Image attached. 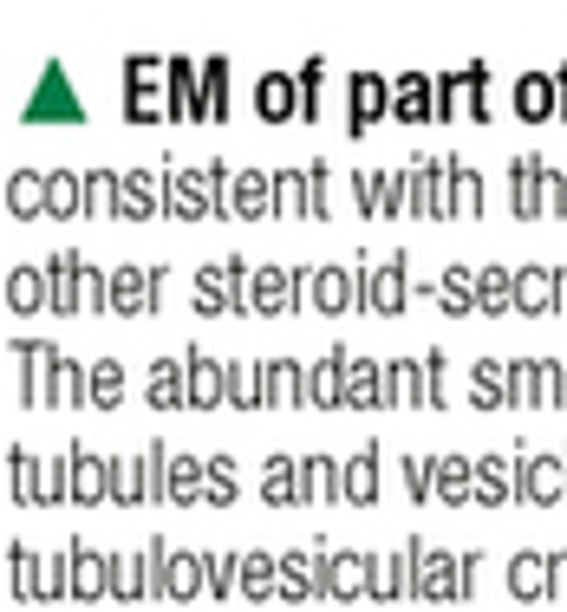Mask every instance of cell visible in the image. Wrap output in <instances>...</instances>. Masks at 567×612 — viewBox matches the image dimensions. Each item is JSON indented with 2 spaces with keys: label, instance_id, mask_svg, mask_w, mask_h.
<instances>
[{
  "label": "cell",
  "instance_id": "4316f807",
  "mask_svg": "<svg viewBox=\"0 0 567 612\" xmlns=\"http://www.w3.org/2000/svg\"><path fill=\"white\" fill-rule=\"evenodd\" d=\"M118 196H125V183H118V176H85V208H92V215H111V208H125Z\"/></svg>",
  "mask_w": 567,
  "mask_h": 612
},
{
  "label": "cell",
  "instance_id": "7a4b0ae2",
  "mask_svg": "<svg viewBox=\"0 0 567 612\" xmlns=\"http://www.w3.org/2000/svg\"><path fill=\"white\" fill-rule=\"evenodd\" d=\"M222 190H228V170H183L176 183H170V208L176 215H210V208H222Z\"/></svg>",
  "mask_w": 567,
  "mask_h": 612
},
{
  "label": "cell",
  "instance_id": "b9f144b4",
  "mask_svg": "<svg viewBox=\"0 0 567 612\" xmlns=\"http://www.w3.org/2000/svg\"><path fill=\"white\" fill-rule=\"evenodd\" d=\"M242 567H248V573H242V587H248V593H268V587H275V560H261V554H255V560H242Z\"/></svg>",
  "mask_w": 567,
  "mask_h": 612
},
{
  "label": "cell",
  "instance_id": "e575fe53",
  "mask_svg": "<svg viewBox=\"0 0 567 612\" xmlns=\"http://www.w3.org/2000/svg\"><path fill=\"white\" fill-rule=\"evenodd\" d=\"M40 196H46V176H13V215H33V208H46Z\"/></svg>",
  "mask_w": 567,
  "mask_h": 612
},
{
  "label": "cell",
  "instance_id": "603a6c76",
  "mask_svg": "<svg viewBox=\"0 0 567 612\" xmlns=\"http://www.w3.org/2000/svg\"><path fill=\"white\" fill-rule=\"evenodd\" d=\"M78 196H85V183H78V176H66V170H53V176H46V208H53V215H72V208H85Z\"/></svg>",
  "mask_w": 567,
  "mask_h": 612
},
{
  "label": "cell",
  "instance_id": "83f0119b",
  "mask_svg": "<svg viewBox=\"0 0 567 612\" xmlns=\"http://www.w3.org/2000/svg\"><path fill=\"white\" fill-rule=\"evenodd\" d=\"M313 293H320V313H346V293H353V280L346 273H313Z\"/></svg>",
  "mask_w": 567,
  "mask_h": 612
},
{
  "label": "cell",
  "instance_id": "4fadbf2b",
  "mask_svg": "<svg viewBox=\"0 0 567 612\" xmlns=\"http://www.w3.org/2000/svg\"><path fill=\"white\" fill-rule=\"evenodd\" d=\"M340 372H346V358H320V365H313V378H307V405H346Z\"/></svg>",
  "mask_w": 567,
  "mask_h": 612
},
{
  "label": "cell",
  "instance_id": "ac0fdd59",
  "mask_svg": "<svg viewBox=\"0 0 567 612\" xmlns=\"http://www.w3.org/2000/svg\"><path fill=\"white\" fill-rule=\"evenodd\" d=\"M85 391H92V405H118V398H125V372H118V358H98V365H92V378H85Z\"/></svg>",
  "mask_w": 567,
  "mask_h": 612
},
{
  "label": "cell",
  "instance_id": "7402d4cb",
  "mask_svg": "<svg viewBox=\"0 0 567 612\" xmlns=\"http://www.w3.org/2000/svg\"><path fill=\"white\" fill-rule=\"evenodd\" d=\"M548 567H555V560H535V554H528V560L509 567V587L528 593V600H542V593H548Z\"/></svg>",
  "mask_w": 567,
  "mask_h": 612
},
{
  "label": "cell",
  "instance_id": "f1b7e54d",
  "mask_svg": "<svg viewBox=\"0 0 567 612\" xmlns=\"http://www.w3.org/2000/svg\"><path fill=\"white\" fill-rule=\"evenodd\" d=\"M477 300H483V313H509V307H515V280H509V273H483V287H477Z\"/></svg>",
  "mask_w": 567,
  "mask_h": 612
},
{
  "label": "cell",
  "instance_id": "7bdbcfd3",
  "mask_svg": "<svg viewBox=\"0 0 567 612\" xmlns=\"http://www.w3.org/2000/svg\"><path fill=\"white\" fill-rule=\"evenodd\" d=\"M477 398H483V405H496V398H502V372H496V365H483V372H477Z\"/></svg>",
  "mask_w": 567,
  "mask_h": 612
},
{
  "label": "cell",
  "instance_id": "f35d334b",
  "mask_svg": "<svg viewBox=\"0 0 567 612\" xmlns=\"http://www.w3.org/2000/svg\"><path fill=\"white\" fill-rule=\"evenodd\" d=\"M502 495H509L502 463H477V502H502Z\"/></svg>",
  "mask_w": 567,
  "mask_h": 612
},
{
  "label": "cell",
  "instance_id": "836d02e7",
  "mask_svg": "<svg viewBox=\"0 0 567 612\" xmlns=\"http://www.w3.org/2000/svg\"><path fill=\"white\" fill-rule=\"evenodd\" d=\"M450 567H457L450 554H430V567H425V593H430V600H443V593H457V587H463V580H450Z\"/></svg>",
  "mask_w": 567,
  "mask_h": 612
},
{
  "label": "cell",
  "instance_id": "277c9868",
  "mask_svg": "<svg viewBox=\"0 0 567 612\" xmlns=\"http://www.w3.org/2000/svg\"><path fill=\"white\" fill-rule=\"evenodd\" d=\"M561 280L567 273H555V268H522V280H515V307H522V313H555Z\"/></svg>",
  "mask_w": 567,
  "mask_h": 612
},
{
  "label": "cell",
  "instance_id": "8992f818",
  "mask_svg": "<svg viewBox=\"0 0 567 612\" xmlns=\"http://www.w3.org/2000/svg\"><path fill=\"white\" fill-rule=\"evenodd\" d=\"M228 398V385H222V358H210V352H190V405L210 410Z\"/></svg>",
  "mask_w": 567,
  "mask_h": 612
},
{
  "label": "cell",
  "instance_id": "484cf974",
  "mask_svg": "<svg viewBox=\"0 0 567 612\" xmlns=\"http://www.w3.org/2000/svg\"><path fill=\"white\" fill-rule=\"evenodd\" d=\"M515 111H522V118H548V111H555L548 78H522V85H515Z\"/></svg>",
  "mask_w": 567,
  "mask_h": 612
},
{
  "label": "cell",
  "instance_id": "8fae6325",
  "mask_svg": "<svg viewBox=\"0 0 567 612\" xmlns=\"http://www.w3.org/2000/svg\"><path fill=\"white\" fill-rule=\"evenodd\" d=\"M111 488V463H105V476H98V457L92 450H72V495L78 502H98Z\"/></svg>",
  "mask_w": 567,
  "mask_h": 612
},
{
  "label": "cell",
  "instance_id": "d6986e66",
  "mask_svg": "<svg viewBox=\"0 0 567 612\" xmlns=\"http://www.w3.org/2000/svg\"><path fill=\"white\" fill-rule=\"evenodd\" d=\"M359 405H385V391H378L365 358H346V410H359Z\"/></svg>",
  "mask_w": 567,
  "mask_h": 612
},
{
  "label": "cell",
  "instance_id": "9a60e30c",
  "mask_svg": "<svg viewBox=\"0 0 567 612\" xmlns=\"http://www.w3.org/2000/svg\"><path fill=\"white\" fill-rule=\"evenodd\" d=\"M372 118H385V78H353V131H365Z\"/></svg>",
  "mask_w": 567,
  "mask_h": 612
},
{
  "label": "cell",
  "instance_id": "5b68a950",
  "mask_svg": "<svg viewBox=\"0 0 567 612\" xmlns=\"http://www.w3.org/2000/svg\"><path fill=\"white\" fill-rule=\"evenodd\" d=\"M359 300H372L378 313H398L405 307V261H392L385 273H359Z\"/></svg>",
  "mask_w": 567,
  "mask_h": 612
},
{
  "label": "cell",
  "instance_id": "52a82bcc",
  "mask_svg": "<svg viewBox=\"0 0 567 612\" xmlns=\"http://www.w3.org/2000/svg\"><path fill=\"white\" fill-rule=\"evenodd\" d=\"M509 190H515V215H535V208H548V170L528 157L509 170Z\"/></svg>",
  "mask_w": 567,
  "mask_h": 612
},
{
  "label": "cell",
  "instance_id": "3957f363",
  "mask_svg": "<svg viewBox=\"0 0 567 612\" xmlns=\"http://www.w3.org/2000/svg\"><path fill=\"white\" fill-rule=\"evenodd\" d=\"M293 273H281V268H248V287H242V313H287L293 307Z\"/></svg>",
  "mask_w": 567,
  "mask_h": 612
},
{
  "label": "cell",
  "instance_id": "d590c367",
  "mask_svg": "<svg viewBox=\"0 0 567 612\" xmlns=\"http://www.w3.org/2000/svg\"><path fill=\"white\" fill-rule=\"evenodd\" d=\"M210 502L222 508V502H235V463L228 457H215L210 463Z\"/></svg>",
  "mask_w": 567,
  "mask_h": 612
},
{
  "label": "cell",
  "instance_id": "30bf717a",
  "mask_svg": "<svg viewBox=\"0 0 567 612\" xmlns=\"http://www.w3.org/2000/svg\"><path fill=\"white\" fill-rule=\"evenodd\" d=\"M327 587V573L307 560V554H287L281 560V600H307V593H320Z\"/></svg>",
  "mask_w": 567,
  "mask_h": 612
},
{
  "label": "cell",
  "instance_id": "2e32d148",
  "mask_svg": "<svg viewBox=\"0 0 567 612\" xmlns=\"http://www.w3.org/2000/svg\"><path fill=\"white\" fill-rule=\"evenodd\" d=\"M261 398H268L261 372H255L248 358H235V378H228V405H235V410H261Z\"/></svg>",
  "mask_w": 567,
  "mask_h": 612
},
{
  "label": "cell",
  "instance_id": "60d3db41",
  "mask_svg": "<svg viewBox=\"0 0 567 612\" xmlns=\"http://www.w3.org/2000/svg\"><path fill=\"white\" fill-rule=\"evenodd\" d=\"M196 567H203V560H196V554H183V560H176V573L163 580V593H196V580H203Z\"/></svg>",
  "mask_w": 567,
  "mask_h": 612
},
{
  "label": "cell",
  "instance_id": "ba28073f",
  "mask_svg": "<svg viewBox=\"0 0 567 612\" xmlns=\"http://www.w3.org/2000/svg\"><path fill=\"white\" fill-rule=\"evenodd\" d=\"M7 300H13V313H40V307H53V273L20 268L13 280H7Z\"/></svg>",
  "mask_w": 567,
  "mask_h": 612
},
{
  "label": "cell",
  "instance_id": "cb8c5ba5",
  "mask_svg": "<svg viewBox=\"0 0 567 612\" xmlns=\"http://www.w3.org/2000/svg\"><path fill=\"white\" fill-rule=\"evenodd\" d=\"M293 85H287L281 72H268L261 78V92H255V105H261V118H293V98H287Z\"/></svg>",
  "mask_w": 567,
  "mask_h": 612
},
{
  "label": "cell",
  "instance_id": "e0dca14e",
  "mask_svg": "<svg viewBox=\"0 0 567 612\" xmlns=\"http://www.w3.org/2000/svg\"><path fill=\"white\" fill-rule=\"evenodd\" d=\"M437 495H443V502H463V495H477V470H470L463 457H443V463H437Z\"/></svg>",
  "mask_w": 567,
  "mask_h": 612
},
{
  "label": "cell",
  "instance_id": "44dd1931",
  "mask_svg": "<svg viewBox=\"0 0 567 612\" xmlns=\"http://www.w3.org/2000/svg\"><path fill=\"white\" fill-rule=\"evenodd\" d=\"M150 405H190V378L176 365H150Z\"/></svg>",
  "mask_w": 567,
  "mask_h": 612
},
{
  "label": "cell",
  "instance_id": "4dcf8cb0",
  "mask_svg": "<svg viewBox=\"0 0 567 612\" xmlns=\"http://www.w3.org/2000/svg\"><path fill=\"white\" fill-rule=\"evenodd\" d=\"M392 111H398V118H430V78H405Z\"/></svg>",
  "mask_w": 567,
  "mask_h": 612
},
{
  "label": "cell",
  "instance_id": "5bb4252c",
  "mask_svg": "<svg viewBox=\"0 0 567 612\" xmlns=\"http://www.w3.org/2000/svg\"><path fill=\"white\" fill-rule=\"evenodd\" d=\"M268 196H275V183H261V176H235V183H228V208H235V215H268Z\"/></svg>",
  "mask_w": 567,
  "mask_h": 612
},
{
  "label": "cell",
  "instance_id": "6da1fadb",
  "mask_svg": "<svg viewBox=\"0 0 567 612\" xmlns=\"http://www.w3.org/2000/svg\"><path fill=\"white\" fill-rule=\"evenodd\" d=\"M242 287H248V261H222V268L196 273V300H203V313H242Z\"/></svg>",
  "mask_w": 567,
  "mask_h": 612
},
{
  "label": "cell",
  "instance_id": "7c38bea8",
  "mask_svg": "<svg viewBox=\"0 0 567 612\" xmlns=\"http://www.w3.org/2000/svg\"><path fill=\"white\" fill-rule=\"evenodd\" d=\"M372 587V560H359V554H340L333 560V573H327V593H340V600H353Z\"/></svg>",
  "mask_w": 567,
  "mask_h": 612
},
{
  "label": "cell",
  "instance_id": "8d00e7d4",
  "mask_svg": "<svg viewBox=\"0 0 567 612\" xmlns=\"http://www.w3.org/2000/svg\"><path fill=\"white\" fill-rule=\"evenodd\" d=\"M261 488H268V502H293V495H300L293 463H268V482H261Z\"/></svg>",
  "mask_w": 567,
  "mask_h": 612
},
{
  "label": "cell",
  "instance_id": "74e56055",
  "mask_svg": "<svg viewBox=\"0 0 567 612\" xmlns=\"http://www.w3.org/2000/svg\"><path fill=\"white\" fill-rule=\"evenodd\" d=\"M150 196H157V183L150 176H125V215H150Z\"/></svg>",
  "mask_w": 567,
  "mask_h": 612
},
{
  "label": "cell",
  "instance_id": "ffe728a7",
  "mask_svg": "<svg viewBox=\"0 0 567 612\" xmlns=\"http://www.w3.org/2000/svg\"><path fill=\"white\" fill-rule=\"evenodd\" d=\"M340 495H346V502H372V495H378V463H372V450L346 463V482H340Z\"/></svg>",
  "mask_w": 567,
  "mask_h": 612
},
{
  "label": "cell",
  "instance_id": "ab89813d",
  "mask_svg": "<svg viewBox=\"0 0 567 612\" xmlns=\"http://www.w3.org/2000/svg\"><path fill=\"white\" fill-rule=\"evenodd\" d=\"M222 85H228V66L210 60V72H203V111H210V118H222Z\"/></svg>",
  "mask_w": 567,
  "mask_h": 612
},
{
  "label": "cell",
  "instance_id": "9c48e42d",
  "mask_svg": "<svg viewBox=\"0 0 567 612\" xmlns=\"http://www.w3.org/2000/svg\"><path fill=\"white\" fill-rule=\"evenodd\" d=\"M150 293H157V273L150 268H125L118 280H111V307H118V313H143Z\"/></svg>",
  "mask_w": 567,
  "mask_h": 612
},
{
  "label": "cell",
  "instance_id": "ee69618b",
  "mask_svg": "<svg viewBox=\"0 0 567 612\" xmlns=\"http://www.w3.org/2000/svg\"><path fill=\"white\" fill-rule=\"evenodd\" d=\"M561 398H567V378H561Z\"/></svg>",
  "mask_w": 567,
  "mask_h": 612
},
{
  "label": "cell",
  "instance_id": "1f68e13d",
  "mask_svg": "<svg viewBox=\"0 0 567 612\" xmlns=\"http://www.w3.org/2000/svg\"><path fill=\"white\" fill-rule=\"evenodd\" d=\"M268 391H275V405H300V398H307V385H300V372H293V358H281V365L268 372Z\"/></svg>",
  "mask_w": 567,
  "mask_h": 612
},
{
  "label": "cell",
  "instance_id": "d4e9b609",
  "mask_svg": "<svg viewBox=\"0 0 567 612\" xmlns=\"http://www.w3.org/2000/svg\"><path fill=\"white\" fill-rule=\"evenodd\" d=\"M437 300H443V313H470V307H483L463 268H450V273H443V293H437Z\"/></svg>",
  "mask_w": 567,
  "mask_h": 612
},
{
  "label": "cell",
  "instance_id": "f546056e",
  "mask_svg": "<svg viewBox=\"0 0 567 612\" xmlns=\"http://www.w3.org/2000/svg\"><path fill=\"white\" fill-rule=\"evenodd\" d=\"M275 196H281V208H293V215H307V196H313V176H300V170H287V176H275Z\"/></svg>",
  "mask_w": 567,
  "mask_h": 612
},
{
  "label": "cell",
  "instance_id": "d6a6232c",
  "mask_svg": "<svg viewBox=\"0 0 567 612\" xmlns=\"http://www.w3.org/2000/svg\"><path fill=\"white\" fill-rule=\"evenodd\" d=\"M450 208H457V215H477V208H483V183H477V170H470V176H463V170L450 176Z\"/></svg>",
  "mask_w": 567,
  "mask_h": 612
}]
</instances>
